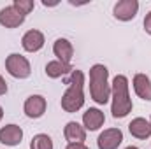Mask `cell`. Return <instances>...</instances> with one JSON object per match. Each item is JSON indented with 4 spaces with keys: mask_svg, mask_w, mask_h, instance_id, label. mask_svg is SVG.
<instances>
[{
    "mask_svg": "<svg viewBox=\"0 0 151 149\" xmlns=\"http://www.w3.org/2000/svg\"><path fill=\"white\" fill-rule=\"evenodd\" d=\"M132 86L135 95L144 100V102H151V79L146 74H135L132 79Z\"/></svg>",
    "mask_w": 151,
    "mask_h": 149,
    "instance_id": "4fadbf2b",
    "label": "cell"
},
{
    "mask_svg": "<svg viewBox=\"0 0 151 149\" xmlns=\"http://www.w3.org/2000/svg\"><path fill=\"white\" fill-rule=\"evenodd\" d=\"M2 117H4V109H2V105H0V121H2Z\"/></svg>",
    "mask_w": 151,
    "mask_h": 149,
    "instance_id": "7402d4cb",
    "label": "cell"
},
{
    "mask_svg": "<svg viewBox=\"0 0 151 149\" xmlns=\"http://www.w3.org/2000/svg\"><path fill=\"white\" fill-rule=\"evenodd\" d=\"M123 142V132L119 128H107L97 139L99 149H118Z\"/></svg>",
    "mask_w": 151,
    "mask_h": 149,
    "instance_id": "52a82bcc",
    "label": "cell"
},
{
    "mask_svg": "<svg viewBox=\"0 0 151 149\" xmlns=\"http://www.w3.org/2000/svg\"><path fill=\"white\" fill-rule=\"evenodd\" d=\"M63 137H65V140L69 144H72V142L84 144V140H86V130L77 121H69L65 125V128H63Z\"/></svg>",
    "mask_w": 151,
    "mask_h": 149,
    "instance_id": "9a60e30c",
    "label": "cell"
},
{
    "mask_svg": "<svg viewBox=\"0 0 151 149\" xmlns=\"http://www.w3.org/2000/svg\"><path fill=\"white\" fill-rule=\"evenodd\" d=\"M90 97L99 105H106L111 98L109 70L102 63H95L90 69Z\"/></svg>",
    "mask_w": 151,
    "mask_h": 149,
    "instance_id": "7a4b0ae2",
    "label": "cell"
},
{
    "mask_svg": "<svg viewBox=\"0 0 151 149\" xmlns=\"http://www.w3.org/2000/svg\"><path fill=\"white\" fill-rule=\"evenodd\" d=\"M25 16L14 7V5H7L4 9H0V25L4 28H18L25 23Z\"/></svg>",
    "mask_w": 151,
    "mask_h": 149,
    "instance_id": "9c48e42d",
    "label": "cell"
},
{
    "mask_svg": "<svg viewBox=\"0 0 151 149\" xmlns=\"http://www.w3.org/2000/svg\"><path fill=\"white\" fill-rule=\"evenodd\" d=\"M5 93H7V82H5V79L0 75V97L5 95Z\"/></svg>",
    "mask_w": 151,
    "mask_h": 149,
    "instance_id": "44dd1931",
    "label": "cell"
},
{
    "mask_svg": "<svg viewBox=\"0 0 151 149\" xmlns=\"http://www.w3.org/2000/svg\"><path fill=\"white\" fill-rule=\"evenodd\" d=\"M5 70L14 79H27L32 74L30 62L23 54H19V53H11L5 58Z\"/></svg>",
    "mask_w": 151,
    "mask_h": 149,
    "instance_id": "277c9868",
    "label": "cell"
},
{
    "mask_svg": "<svg viewBox=\"0 0 151 149\" xmlns=\"http://www.w3.org/2000/svg\"><path fill=\"white\" fill-rule=\"evenodd\" d=\"M12 5H14V7H16V9H18V11L27 18V16L34 11L35 2H34V0H14V2H12Z\"/></svg>",
    "mask_w": 151,
    "mask_h": 149,
    "instance_id": "ac0fdd59",
    "label": "cell"
},
{
    "mask_svg": "<svg viewBox=\"0 0 151 149\" xmlns=\"http://www.w3.org/2000/svg\"><path fill=\"white\" fill-rule=\"evenodd\" d=\"M44 70H46V75H47V77H51V79H60V77H63V75L70 74L74 69H72V65H69V63H62V62H58V60H53V62H47V63H46Z\"/></svg>",
    "mask_w": 151,
    "mask_h": 149,
    "instance_id": "2e32d148",
    "label": "cell"
},
{
    "mask_svg": "<svg viewBox=\"0 0 151 149\" xmlns=\"http://www.w3.org/2000/svg\"><path fill=\"white\" fill-rule=\"evenodd\" d=\"M150 123H151V117H150Z\"/></svg>",
    "mask_w": 151,
    "mask_h": 149,
    "instance_id": "cb8c5ba5",
    "label": "cell"
},
{
    "mask_svg": "<svg viewBox=\"0 0 151 149\" xmlns=\"http://www.w3.org/2000/svg\"><path fill=\"white\" fill-rule=\"evenodd\" d=\"M47 109V102L42 95H30L25 104H23V112L27 114V117L30 119H39L44 116V112Z\"/></svg>",
    "mask_w": 151,
    "mask_h": 149,
    "instance_id": "8992f818",
    "label": "cell"
},
{
    "mask_svg": "<svg viewBox=\"0 0 151 149\" xmlns=\"http://www.w3.org/2000/svg\"><path fill=\"white\" fill-rule=\"evenodd\" d=\"M44 42H46V37L40 30H28L23 37H21V47L27 51V53H37L44 47Z\"/></svg>",
    "mask_w": 151,
    "mask_h": 149,
    "instance_id": "30bf717a",
    "label": "cell"
},
{
    "mask_svg": "<svg viewBox=\"0 0 151 149\" xmlns=\"http://www.w3.org/2000/svg\"><path fill=\"white\" fill-rule=\"evenodd\" d=\"M65 149H90L86 144H79V142H72V144H67Z\"/></svg>",
    "mask_w": 151,
    "mask_h": 149,
    "instance_id": "ffe728a7",
    "label": "cell"
},
{
    "mask_svg": "<svg viewBox=\"0 0 151 149\" xmlns=\"http://www.w3.org/2000/svg\"><path fill=\"white\" fill-rule=\"evenodd\" d=\"M128 132L132 137H135L139 140H146L151 137V123L144 117H134L128 123Z\"/></svg>",
    "mask_w": 151,
    "mask_h": 149,
    "instance_id": "5bb4252c",
    "label": "cell"
},
{
    "mask_svg": "<svg viewBox=\"0 0 151 149\" xmlns=\"http://www.w3.org/2000/svg\"><path fill=\"white\" fill-rule=\"evenodd\" d=\"M53 54L56 56L58 62L70 65V62L74 58V46H72V42L69 39H63V37L56 39L55 44H53Z\"/></svg>",
    "mask_w": 151,
    "mask_h": 149,
    "instance_id": "8fae6325",
    "label": "cell"
},
{
    "mask_svg": "<svg viewBox=\"0 0 151 149\" xmlns=\"http://www.w3.org/2000/svg\"><path fill=\"white\" fill-rule=\"evenodd\" d=\"M144 30H146L148 35H151V11L146 14V18H144Z\"/></svg>",
    "mask_w": 151,
    "mask_h": 149,
    "instance_id": "d6986e66",
    "label": "cell"
},
{
    "mask_svg": "<svg viewBox=\"0 0 151 149\" xmlns=\"http://www.w3.org/2000/svg\"><path fill=\"white\" fill-rule=\"evenodd\" d=\"M139 12V2L137 0H119L114 4L113 16L118 21H132Z\"/></svg>",
    "mask_w": 151,
    "mask_h": 149,
    "instance_id": "5b68a950",
    "label": "cell"
},
{
    "mask_svg": "<svg viewBox=\"0 0 151 149\" xmlns=\"http://www.w3.org/2000/svg\"><path fill=\"white\" fill-rule=\"evenodd\" d=\"M125 149H139V148H137V146H127Z\"/></svg>",
    "mask_w": 151,
    "mask_h": 149,
    "instance_id": "603a6c76",
    "label": "cell"
},
{
    "mask_svg": "<svg viewBox=\"0 0 151 149\" xmlns=\"http://www.w3.org/2000/svg\"><path fill=\"white\" fill-rule=\"evenodd\" d=\"M84 74L81 70L74 69L70 72V81H69V88L65 90V93L62 95V109L69 114L77 112L79 109H83L84 105Z\"/></svg>",
    "mask_w": 151,
    "mask_h": 149,
    "instance_id": "3957f363",
    "label": "cell"
},
{
    "mask_svg": "<svg viewBox=\"0 0 151 149\" xmlns=\"http://www.w3.org/2000/svg\"><path fill=\"white\" fill-rule=\"evenodd\" d=\"M23 140V128L11 123L0 128V144L9 146V148H16L19 146Z\"/></svg>",
    "mask_w": 151,
    "mask_h": 149,
    "instance_id": "ba28073f",
    "label": "cell"
},
{
    "mask_svg": "<svg viewBox=\"0 0 151 149\" xmlns=\"http://www.w3.org/2000/svg\"><path fill=\"white\" fill-rule=\"evenodd\" d=\"M53 139L47 133H37L30 140V149H53Z\"/></svg>",
    "mask_w": 151,
    "mask_h": 149,
    "instance_id": "e0dca14e",
    "label": "cell"
},
{
    "mask_svg": "<svg viewBox=\"0 0 151 149\" xmlns=\"http://www.w3.org/2000/svg\"><path fill=\"white\" fill-rule=\"evenodd\" d=\"M106 123V116L104 112L97 107H90L83 112V126L84 130H90V132H97L102 125Z\"/></svg>",
    "mask_w": 151,
    "mask_h": 149,
    "instance_id": "7c38bea8",
    "label": "cell"
},
{
    "mask_svg": "<svg viewBox=\"0 0 151 149\" xmlns=\"http://www.w3.org/2000/svg\"><path fill=\"white\" fill-rule=\"evenodd\" d=\"M134 109L130 93H128V77L118 74L111 82V112L113 117H127Z\"/></svg>",
    "mask_w": 151,
    "mask_h": 149,
    "instance_id": "6da1fadb",
    "label": "cell"
}]
</instances>
